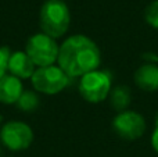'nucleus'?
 <instances>
[{
  "instance_id": "obj_1",
  "label": "nucleus",
  "mask_w": 158,
  "mask_h": 157,
  "mask_svg": "<svg viewBox=\"0 0 158 157\" xmlns=\"http://www.w3.org/2000/svg\"><path fill=\"white\" fill-rule=\"evenodd\" d=\"M101 64V52L96 42L89 36L77 33L67 38L58 49L57 66L69 78L83 77L98 70Z\"/></svg>"
},
{
  "instance_id": "obj_2",
  "label": "nucleus",
  "mask_w": 158,
  "mask_h": 157,
  "mask_svg": "<svg viewBox=\"0 0 158 157\" xmlns=\"http://www.w3.org/2000/svg\"><path fill=\"white\" fill-rule=\"evenodd\" d=\"M71 24V11L64 0H46L39 11V25L43 33L58 39L67 33Z\"/></svg>"
},
{
  "instance_id": "obj_3",
  "label": "nucleus",
  "mask_w": 158,
  "mask_h": 157,
  "mask_svg": "<svg viewBox=\"0 0 158 157\" xmlns=\"http://www.w3.org/2000/svg\"><path fill=\"white\" fill-rule=\"evenodd\" d=\"M58 49L60 46L57 45L56 39L50 38L43 32H39L32 35L27 40L24 52L39 68V67H47L57 63Z\"/></svg>"
},
{
  "instance_id": "obj_4",
  "label": "nucleus",
  "mask_w": 158,
  "mask_h": 157,
  "mask_svg": "<svg viewBox=\"0 0 158 157\" xmlns=\"http://www.w3.org/2000/svg\"><path fill=\"white\" fill-rule=\"evenodd\" d=\"M112 89L111 77L107 71L94 70L81 77L79 81V95L87 103H101L108 99Z\"/></svg>"
},
{
  "instance_id": "obj_5",
  "label": "nucleus",
  "mask_w": 158,
  "mask_h": 157,
  "mask_svg": "<svg viewBox=\"0 0 158 157\" xmlns=\"http://www.w3.org/2000/svg\"><path fill=\"white\" fill-rule=\"evenodd\" d=\"M31 83L35 92L44 95H57L68 86L69 77L58 66L39 67L31 77Z\"/></svg>"
},
{
  "instance_id": "obj_6",
  "label": "nucleus",
  "mask_w": 158,
  "mask_h": 157,
  "mask_svg": "<svg viewBox=\"0 0 158 157\" xmlns=\"http://www.w3.org/2000/svg\"><path fill=\"white\" fill-rule=\"evenodd\" d=\"M33 131L22 121H8L0 129V141L11 152L27 150L33 142Z\"/></svg>"
},
{
  "instance_id": "obj_7",
  "label": "nucleus",
  "mask_w": 158,
  "mask_h": 157,
  "mask_svg": "<svg viewBox=\"0 0 158 157\" xmlns=\"http://www.w3.org/2000/svg\"><path fill=\"white\" fill-rule=\"evenodd\" d=\"M111 125L117 136L125 141H136L142 138L147 128L144 117L133 110L117 113V116L112 118Z\"/></svg>"
},
{
  "instance_id": "obj_8",
  "label": "nucleus",
  "mask_w": 158,
  "mask_h": 157,
  "mask_svg": "<svg viewBox=\"0 0 158 157\" xmlns=\"http://www.w3.org/2000/svg\"><path fill=\"white\" fill-rule=\"evenodd\" d=\"M35 64L32 63L28 54L22 50H17V52L10 53L7 63V72L18 79H31V77L35 72Z\"/></svg>"
},
{
  "instance_id": "obj_9",
  "label": "nucleus",
  "mask_w": 158,
  "mask_h": 157,
  "mask_svg": "<svg viewBox=\"0 0 158 157\" xmlns=\"http://www.w3.org/2000/svg\"><path fill=\"white\" fill-rule=\"evenodd\" d=\"M135 83L144 92L158 91V64L144 63L135 71Z\"/></svg>"
},
{
  "instance_id": "obj_10",
  "label": "nucleus",
  "mask_w": 158,
  "mask_h": 157,
  "mask_svg": "<svg viewBox=\"0 0 158 157\" xmlns=\"http://www.w3.org/2000/svg\"><path fill=\"white\" fill-rule=\"evenodd\" d=\"M22 81L11 74H6L0 78V103L3 104H15L24 92Z\"/></svg>"
},
{
  "instance_id": "obj_11",
  "label": "nucleus",
  "mask_w": 158,
  "mask_h": 157,
  "mask_svg": "<svg viewBox=\"0 0 158 157\" xmlns=\"http://www.w3.org/2000/svg\"><path fill=\"white\" fill-rule=\"evenodd\" d=\"M110 103H111V107L114 108L118 113H122L126 111L131 104V99H132V93L129 86L126 85H118L114 89H111V93H110Z\"/></svg>"
},
{
  "instance_id": "obj_12",
  "label": "nucleus",
  "mask_w": 158,
  "mask_h": 157,
  "mask_svg": "<svg viewBox=\"0 0 158 157\" xmlns=\"http://www.w3.org/2000/svg\"><path fill=\"white\" fill-rule=\"evenodd\" d=\"M39 103H40V99L38 96V92L24 91L15 104L19 110L25 111V113H32L39 107Z\"/></svg>"
},
{
  "instance_id": "obj_13",
  "label": "nucleus",
  "mask_w": 158,
  "mask_h": 157,
  "mask_svg": "<svg viewBox=\"0 0 158 157\" xmlns=\"http://www.w3.org/2000/svg\"><path fill=\"white\" fill-rule=\"evenodd\" d=\"M144 21L154 29H158V0H153L144 10Z\"/></svg>"
},
{
  "instance_id": "obj_14",
  "label": "nucleus",
  "mask_w": 158,
  "mask_h": 157,
  "mask_svg": "<svg viewBox=\"0 0 158 157\" xmlns=\"http://www.w3.org/2000/svg\"><path fill=\"white\" fill-rule=\"evenodd\" d=\"M10 50L7 47H0V78L7 74V63L10 57Z\"/></svg>"
},
{
  "instance_id": "obj_15",
  "label": "nucleus",
  "mask_w": 158,
  "mask_h": 157,
  "mask_svg": "<svg viewBox=\"0 0 158 157\" xmlns=\"http://www.w3.org/2000/svg\"><path fill=\"white\" fill-rule=\"evenodd\" d=\"M151 147L154 149V152L158 155V125H156V128H154L153 134H151Z\"/></svg>"
},
{
  "instance_id": "obj_16",
  "label": "nucleus",
  "mask_w": 158,
  "mask_h": 157,
  "mask_svg": "<svg viewBox=\"0 0 158 157\" xmlns=\"http://www.w3.org/2000/svg\"><path fill=\"white\" fill-rule=\"evenodd\" d=\"M143 60H144L146 63L157 64L158 63V54H154V53H144V54H143Z\"/></svg>"
},
{
  "instance_id": "obj_17",
  "label": "nucleus",
  "mask_w": 158,
  "mask_h": 157,
  "mask_svg": "<svg viewBox=\"0 0 158 157\" xmlns=\"http://www.w3.org/2000/svg\"><path fill=\"white\" fill-rule=\"evenodd\" d=\"M156 125H158V114L156 116Z\"/></svg>"
}]
</instances>
